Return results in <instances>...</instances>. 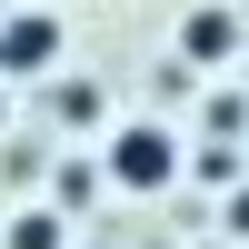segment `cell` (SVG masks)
<instances>
[{
	"label": "cell",
	"mask_w": 249,
	"mask_h": 249,
	"mask_svg": "<svg viewBox=\"0 0 249 249\" xmlns=\"http://www.w3.org/2000/svg\"><path fill=\"white\" fill-rule=\"evenodd\" d=\"M100 170H110V190L160 199L179 170H190V150H179V130H160V120H130V130H110V140H100Z\"/></svg>",
	"instance_id": "6da1fadb"
},
{
	"label": "cell",
	"mask_w": 249,
	"mask_h": 249,
	"mask_svg": "<svg viewBox=\"0 0 249 249\" xmlns=\"http://www.w3.org/2000/svg\"><path fill=\"white\" fill-rule=\"evenodd\" d=\"M230 230H239V239H249V190H239V199H230Z\"/></svg>",
	"instance_id": "5b68a950"
},
{
	"label": "cell",
	"mask_w": 249,
	"mask_h": 249,
	"mask_svg": "<svg viewBox=\"0 0 249 249\" xmlns=\"http://www.w3.org/2000/svg\"><path fill=\"white\" fill-rule=\"evenodd\" d=\"M60 60V20L50 10H10L0 20V80H40Z\"/></svg>",
	"instance_id": "7a4b0ae2"
},
{
	"label": "cell",
	"mask_w": 249,
	"mask_h": 249,
	"mask_svg": "<svg viewBox=\"0 0 249 249\" xmlns=\"http://www.w3.org/2000/svg\"><path fill=\"white\" fill-rule=\"evenodd\" d=\"M0 249H70V219L60 210H20L10 230H0Z\"/></svg>",
	"instance_id": "277c9868"
},
{
	"label": "cell",
	"mask_w": 249,
	"mask_h": 249,
	"mask_svg": "<svg viewBox=\"0 0 249 249\" xmlns=\"http://www.w3.org/2000/svg\"><path fill=\"white\" fill-rule=\"evenodd\" d=\"M230 50H239V20H230V10H190V20H179V60H199V70H219Z\"/></svg>",
	"instance_id": "3957f363"
},
{
	"label": "cell",
	"mask_w": 249,
	"mask_h": 249,
	"mask_svg": "<svg viewBox=\"0 0 249 249\" xmlns=\"http://www.w3.org/2000/svg\"><path fill=\"white\" fill-rule=\"evenodd\" d=\"M0 120H10V100H0Z\"/></svg>",
	"instance_id": "8992f818"
},
{
	"label": "cell",
	"mask_w": 249,
	"mask_h": 249,
	"mask_svg": "<svg viewBox=\"0 0 249 249\" xmlns=\"http://www.w3.org/2000/svg\"><path fill=\"white\" fill-rule=\"evenodd\" d=\"M0 20H10V10H0Z\"/></svg>",
	"instance_id": "52a82bcc"
}]
</instances>
